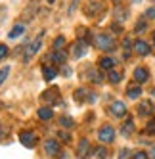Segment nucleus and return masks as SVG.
Segmentation results:
<instances>
[{"mask_svg": "<svg viewBox=\"0 0 155 159\" xmlns=\"http://www.w3.org/2000/svg\"><path fill=\"white\" fill-rule=\"evenodd\" d=\"M94 46L98 50H104V52H111L115 48V39L107 33H100V35L94 37Z\"/></svg>", "mask_w": 155, "mask_h": 159, "instance_id": "f257e3e1", "label": "nucleus"}, {"mask_svg": "<svg viewBox=\"0 0 155 159\" xmlns=\"http://www.w3.org/2000/svg\"><path fill=\"white\" fill-rule=\"evenodd\" d=\"M40 48H42V40H40V39L31 40L27 46H25V50H23V61H25V63H29V61L37 56V52H38Z\"/></svg>", "mask_w": 155, "mask_h": 159, "instance_id": "f03ea898", "label": "nucleus"}, {"mask_svg": "<svg viewBox=\"0 0 155 159\" xmlns=\"http://www.w3.org/2000/svg\"><path fill=\"white\" fill-rule=\"evenodd\" d=\"M98 138H100V142H104V144L113 142V140H115V130H113V127L104 125V127L98 130Z\"/></svg>", "mask_w": 155, "mask_h": 159, "instance_id": "7ed1b4c3", "label": "nucleus"}, {"mask_svg": "<svg viewBox=\"0 0 155 159\" xmlns=\"http://www.w3.org/2000/svg\"><path fill=\"white\" fill-rule=\"evenodd\" d=\"M60 152H61V148H60L58 140H52V138L44 140V153H46V155L56 157V155H60Z\"/></svg>", "mask_w": 155, "mask_h": 159, "instance_id": "20e7f679", "label": "nucleus"}, {"mask_svg": "<svg viewBox=\"0 0 155 159\" xmlns=\"http://www.w3.org/2000/svg\"><path fill=\"white\" fill-rule=\"evenodd\" d=\"M19 142L25 148H35L37 146V134L31 130H21L19 132Z\"/></svg>", "mask_w": 155, "mask_h": 159, "instance_id": "39448f33", "label": "nucleus"}, {"mask_svg": "<svg viewBox=\"0 0 155 159\" xmlns=\"http://www.w3.org/2000/svg\"><path fill=\"white\" fill-rule=\"evenodd\" d=\"M40 100L42 102H48V104H52V106H56V104H60V102H61L60 90L58 88H50V90H46V92H42Z\"/></svg>", "mask_w": 155, "mask_h": 159, "instance_id": "423d86ee", "label": "nucleus"}, {"mask_svg": "<svg viewBox=\"0 0 155 159\" xmlns=\"http://www.w3.org/2000/svg\"><path fill=\"white\" fill-rule=\"evenodd\" d=\"M104 10H105L104 2H90L86 6V16L88 17H100L104 14Z\"/></svg>", "mask_w": 155, "mask_h": 159, "instance_id": "0eeeda50", "label": "nucleus"}, {"mask_svg": "<svg viewBox=\"0 0 155 159\" xmlns=\"http://www.w3.org/2000/svg\"><path fill=\"white\" fill-rule=\"evenodd\" d=\"M86 50H88V40L79 39V40H77V42L73 44L71 54H73V58H82V56L86 54Z\"/></svg>", "mask_w": 155, "mask_h": 159, "instance_id": "6e6552de", "label": "nucleus"}, {"mask_svg": "<svg viewBox=\"0 0 155 159\" xmlns=\"http://www.w3.org/2000/svg\"><path fill=\"white\" fill-rule=\"evenodd\" d=\"M109 111H111V115L113 117H125L126 115V106H125V102H113L111 107H109Z\"/></svg>", "mask_w": 155, "mask_h": 159, "instance_id": "1a4fd4ad", "label": "nucleus"}, {"mask_svg": "<svg viewBox=\"0 0 155 159\" xmlns=\"http://www.w3.org/2000/svg\"><path fill=\"white\" fill-rule=\"evenodd\" d=\"M153 111H155L153 102H149V100L140 102V106H138V113H140L142 117H149V115H153Z\"/></svg>", "mask_w": 155, "mask_h": 159, "instance_id": "9d476101", "label": "nucleus"}, {"mask_svg": "<svg viewBox=\"0 0 155 159\" xmlns=\"http://www.w3.org/2000/svg\"><path fill=\"white\" fill-rule=\"evenodd\" d=\"M88 155H90V142H88L86 138H82L79 142V148H77V157H79V159H86Z\"/></svg>", "mask_w": 155, "mask_h": 159, "instance_id": "9b49d317", "label": "nucleus"}, {"mask_svg": "<svg viewBox=\"0 0 155 159\" xmlns=\"http://www.w3.org/2000/svg\"><path fill=\"white\" fill-rule=\"evenodd\" d=\"M134 52H136L138 56H149V54H151V46H149L146 40L140 39V40L134 42Z\"/></svg>", "mask_w": 155, "mask_h": 159, "instance_id": "f8f14e48", "label": "nucleus"}, {"mask_svg": "<svg viewBox=\"0 0 155 159\" xmlns=\"http://www.w3.org/2000/svg\"><path fill=\"white\" fill-rule=\"evenodd\" d=\"M148 79H149V71L146 67H136L134 69V81L136 83H146Z\"/></svg>", "mask_w": 155, "mask_h": 159, "instance_id": "ddd939ff", "label": "nucleus"}, {"mask_svg": "<svg viewBox=\"0 0 155 159\" xmlns=\"http://www.w3.org/2000/svg\"><path fill=\"white\" fill-rule=\"evenodd\" d=\"M88 159H107V148H104V146L94 148L90 155H88Z\"/></svg>", "mask_w": 155, "mask_h": 159, "instance_id": "4468645a", "label": "nucleus"}, {"mask_svg": "<svg viewBox=\"0 0 155 159\" xmlns=\"http://www.w3.org/2000/svg\"><path fill=\"white\" fill-rule=\"evenodd\" d=\"M42 77H44V81H46V83H50V81H54V79L58 77V69L54 65L44 67V69H42Z\"/></svg>", "mask_w": 155, "mask_h": 159, "instance_id": "2eb2a0df", "label": "nucleus"}, {"mask_svg": "<svg viewBox=\"0 0 155 159\" xmlns=\"http://www.w3.org/2000/svg\"><path fill=\"white\" fill-rule=\"evenodd\" d=\"M37 115H38L40 121H50V119L54 117V111H52V107H40V109L37 111Z\"/></svg>", "mask_w": 155, "mask_h": 159, "instance_id": "dca6fc26", "label": "nucleus"}, {"mask_svg": "<svg viewBox=\"0 0 155 159\" xmlns=\"http://www.w3.org/2000/svg\"><path fill=\"white\" fill-rule=\"evenodd\" d=\"M65 60H67V54H65L63 50H60V52H54V54H52V63H56V65H61V63H65Z\"/></svg>", "mask_w": 155, "mask_h": 159, "instance_id": "f3484780", "label": "nucleus"}, {"mask_svg": "<svg viewBox=\"0 0 155 159\" xmlns=\"http://www.w3.org/2000/svg\"><path fill=\"white\" fill-rule=\"evenodd\" d=\"M121 79H123V73H121V71H115V69L107 71V81L111 83V84H117V83H121Z\"/></svg>", "mask_w": 155, "mask_h": 159, "instance_id": "a211bd4d", "label": "nucleus"}, {"mask_svg": "<svg viewBox=\"0 0 155 159\" xmlns=\"http://www.w3.org/2000/svg\"><path fill=\"white\" fill-rule=\"evenodd\" d=\"M121 132H123V136H130L132 132H134V121L128 119L123 123V127H121Z\"/></svg>", "mask_w": 155, "mask_h": 159, "instance_id": "6ab92c4d", "label": "nucleus"}, {"mask_svg": "<svg viewBox=\"0 0 155 159\" xmlns=\"http://www.w3.org/2000/svg\"><path fill=\"white\" fill-rule=\"evenodd\" d=\"M113 16H115V19L119 21V23H123V21H126V17H128V12L125 8H115L113 10Z\"/></svg>", "mask_w": 155, "mask_h": 159, "instance_id": "aec40b11", "label": "nucleus"}, {"mask_svg": "<svg viewBox=\"0 0 155 159\" xmlns=\"http://www.w3.org/2000/svg\"><path fill=\"white\" fill-rule=\"evenodd\" d=\"M140 94H142V88H140V86H136V84H132V86H128V88H126V96H128L130 100L140 98Z\"/></svg>", "mask_w": 155, "mask_h": 159, "instance_id": "412c9836", "label": "nucleus"}, {"mask_svg": "<svg viewBox=\"0 0 155 159\" xmlns=\"http://www.w3.org/2000/svg\"><path fill=\"white\" fill-rule=\"evenodd\" d=\"M23 33H25V25L23 23H17L12 31H10V39H17V37H21V35H23Z\"/></svg>", "mask_w": 155, "mask_h": 159, "instance_id": "4be33fe9", "label": "nucleus"}, {"mask_svg": "<svg viewBox=\"0 0 155 159\" xmlns=\"http://www.w3.org/2000/svg\"><path fill=\"white\" fill-rule=\"evenodd\" d=\"M100 67L105 69V71H111L115 67V60L113 58H102V60H100Z\"/></svg>", "mask_w": 155, "mask_h": 159, "instance_id": "5701e85b", "label": "nucleus"}, {"mask_svg": "<svg viewBox=\"0 0 155 159\" xmlns=\"http://www.w3.org/2000/svg\"><path fill=\"white\" fill-rule=\"evenodd\" d=\"M35 8L38 10V2H37V0H33V2L27 6V12H25V19H31L33 16H35Z\"/></svg>", "mask_w": 155, "mask_h": 159, "instance_id": "b1692460", "label": "nucleus"}, {"mask_svg": "<svg viewBox=\"0 0 155 159\" xmlns=\"http://www.w3.org/2000/svg\"><path fill=\"white\" fill-rule=\"evenodd\" d=\"M60 125H61V127H67V129H71L73 125H75V121H73L69 115H63V117H60Z\"/></svg>", "mask_w": 155, "mask_h": 159, "instance_id": "393cba45", "label": "nucleus"}, {"mask_svg": "<svg viewBox=\"0 0 155 159\" xmlns=\"http://www.w3.org/2000/svg\"><path fill=\"white\" fill-rule=\"evenodd\" d=\"M63 46H65V37H58L56 40H54V50L56 52H60Z\"/></svg>", "mask_w": 155, "mask_h": 159, "instance_id": "a878e982", "label": "nucleus"}, {"mask_svg": "<svg viewBox=\"0 0 155 159\" xmlns=\"http://www.w3.org/2000/svg\"><path fill=\"white\" fill-rule=\"evenodd\" d=\"M58 138H60L61 142H65V144H69V142H71V134L65 132V130H60V132H58Z\"/></svg>", "mask_w": 155, "mask_h": 159, "instance_id": "bb28decb", "label": "nucleus"}, {"mask_svg": "<svg viewBox=\"0 0 155 159\" xmlns=\"http://www.w3.org/2000/svg\"><path fill=\"white\" fill-rule=\"evenodd\" d=\"M88 79H90L92 83H102V75H100L98 71H90L88 73Z\"/></svg>", "mask_w": 155, "mask_h": 159, "instance_id": "cd10ccee", "label": "nucleus"}, {"mask_svg": "<svg viewBox=\"0 0 155 159\" xmlns=\"http://www.w3.org/2000/svg\"><path fill=\"white\" fill-rule=\"evenodd\" d=\"M146 132L151 134V136H155V119H151V121L146 125Z\"/></svg>", "mask_w": 155, "mask_h": 159, "instance_id": "c85d7f7f", "label": "nucleus"}, {"mask_svg": "<svg viewBox=\"0 0 155 159\" xmlns=\"http://www.w3.org/2000/svg\"><path fill=\"white\" fill-rule=\"evenodd\" d=\"M8 75H10V67H2V69H0V84L8 79Z\"/></svg>", "mask_w": 155, "mask_h": 159, "instance_id": "c756f323", "label": "nucleus"}, {"mask_svg": "<svg viewBox=\"0 0 155 159\" xmlns=\"http://www.w3.org/2000/svg\"><path fill=\"white\" fill-rule=\"evenodd\" d=\"M146 29H148L146 21H144V19H140V21H138V25H136V33H142V31H146Z\"/></svg>", "mask_w": 155, "mask_h": 159, "instance_id": "7c9ffc66", "label": "nucleus"}, {"mask_svg": "<svg viewBox=\"0 0 155 159\" xmlns=\"http://www.w3.org/2000/svg\"><path fill=\"white\" fill-rule=\"evenodd\" d=\"M8 46H6V44H0V60H4L6 58V56H8Z\"/></svg>", "mask_w": 155, "mask_h": 159, "instance_id": "2f4dec72", "label": "nucleus"}, {"mask_svg": "<svg viewBox=\"0 0 155 159\" xmlns=\"http://www.w3.org/2000/svg\"><path fill=\"white\" fill-rule=\"evenodd\" d=\"M128 157H130V150L128 148H123L121 153H119V159H128Z\"/></svg>", "mask_w": 155, "mask_h": 159, "instance_id": "473e14b6", "label": "nucleus"}, {"mask_svg": "<svg viewBox=\"0 0 155 159\" xmlns=\"http://www.w3.org/2000/svg\"><path fill=\"white\" fill-rule=\"evenodd\" d=\"M132 159H149V155L146 152H136L134 155H132Z\"/></svg>", "mask_w": 155, "mask_h": 159, "instance_id": "72a5a7b5", "label": "nucleus"}, {"mask_svg": "<svg viewBox=\"0 0 155 159\" xmlns=\"http://www.w3.org/2000/svg\"><path fill=\"white\" fill-rule=\"evenodd\" d=\"M146 17L148 19H155V6H151V8L146 10Z\"/></svg>", "mask_w": 155, "mask_h": 159, "instance_id": "f704fd0d", "label": "nucleus"}, {"mask_svg": "<svg viewBox=\"0 0 155 159\" xmlns=\"http://www.w3.org/2000/svg\"><path fill=\"white\" fill-rule=\"evenodd\" d=\"M111 31L113 33H121V31H123V25H121V23H113L111 25Z\"/></svg>", "mask_w": 155, "mask_h": 159, "instance_id": "c9c22d12", "label": "nucleus"}, {"mask_svg": "<svg viewBox=\"0 0 155 159\" xmlns=\"http://www.w3.org/2000/svg\"><path fill=\"white\" fill-rule=\"evenodd\" d=\"M123 48L126 50V54L130 52V39H125V40H123Z\"/></svg>", "mask_w": 155, "mask_h": 159, "instance_id": "e433bc0d", "label": "nucleus"}, {"mask_svg": "<svg viewBox=\"0 0 155 159\" xmlns=\"http://www.w3.org/2000/svg\"><path fill=\"white\" fill-rule=\"evenodd\" d=\"M61 73H63V77H71V67H63Z\"/></svg>", "mask_w": 155, "mask_h": 159, "instance_id": "4c0bfd02", "label": "nucleus"}, {"mask_svg": "<svg viewBox=\"0 0 155 159\" xmlns=\"http://www.w3.org/2000/svg\"><path fill=\"white\" fill-rule=\"evenodd\" d=\"M151 155H153V157H155V146H153V148H151Z\"/></svg>", "mask_w": 155, "mask_h": 159, "instance_id": "58836bf2", "label": "nucleus"}, {"mask_svg": "<svg viewBox=\"0 0 155 159\" xmlns=\"http://www.w3.org/2000/svg\"><path fill=\"white\" fill-rule=\"evenodd\" d=\"M46 2H50V4H54V2H56V0H46Z\"/></svg>", "mask_w": 155, "mask_h": 159, "instance_id": "ea45409f", "label": "nucleus"}, {"mask_svg": "<svg viewBox=\"0 0 155 159\" xmlns=\"http://www.w3.org/2000/svg\"><path fill=\"white\" fill-rule=\"evenodd\" d=\"M153 44H155V31H153Z\"/></svg>", "mask_w": 155, "mask_h": 159, "instance_id": "a19ab883", "label": "nucleus"}, {"mask_svg": "<svg viewBox=\"0 0 155 159\" xmlns=\"http://www.w3.org/2000/svg\"><path fill=\"white\" fill-rule=\"evenodd\" d=\"M153 96H155V88H153Z\"/></svg>", "mask_w": 155, "mask_h": 159, "instance_id": "79ce46f5", "label": "nucleus"}, {"mask_svg": "<svg viewBox=\"0 0 155 159\" xmlns=\"http://www.w3.org/2000/svg\"><path fill=\"white\" fill-rule=\"evenodd\" d=\"M115 2H121V0H115Z\"/></svg>", "mask_w": 155, "mask_h": 159, "instance_id": "37998d69", "label": "nucleus"}]
</instances>
